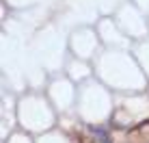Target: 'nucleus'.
Instances as JSON below:
<instances>
[{"mask_svg":"<svg viewBox=\"0 0 149 143\" xmlns=\"http://www.w3.org/2000/svg\"><path fill=\"white\" fill-rule=\"evenodd\" d=\"M132 135H138L145 143H149V119H145V121H141V124L134 128V132Z\"/></svg>","mask_w":149,"mask_h":143,"instance_id":"nucleus-1","label":"nucleus"},{"mask_svg":"<svg viewBox=\"0 0 149 143\" xmlns=\"http://www.w3.org/2000/svg\"><path fill=\"white\" fill-rule=\"evenodd\" d=\"M93 139H95V143H110L108 132L102 130V128H93Z\"/></svg>","mask_w":149,"mask_h":143,"instance_id":"nucleus-2","label":"nucleus"}]
</instances>
